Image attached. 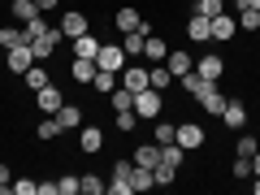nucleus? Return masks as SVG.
I'll use <instances>...</instances> for the list:
<instances>
[{"instance_id": "45", "label": "nucleus", "mask_w": 260, "mask_h": 195, "mask_svg": "<svg viewBox=\"0 0 260 195\" xmlns=\"http://www.w3.org/2000/svg\"><path fill=\"white\" fill-rule=\"evenodd\" d=\"M39 5V13H48V9H56V0H35Z\"/></svg>"}, {"instance_id": "32", "label": "nucleus", "mask_w": 260, "mask_h": 195, "mask_svg": "<svg viewBox=\"0 0 260 195\" xmlns=\"http://www.w3.org/2000/svg\"><path fill=\"white\" fill-rule=\"evenodd\" d=\"M239 26H243V30H260V9H247V5H239Z\"/></svg>"}, {"instance_id": "5", "label": "nucleus", "mask_w": 260, "mask_h": 195, "mask_svg": "<svg viewBox=\"0 0 260 195\" xmlns=\"http://www.w3.org/2000/svg\"><path fill=\"white\" fill-rule=\"evenodd\" d=\"M56 44H65V35H61V26H52L48 35H39V39H30V52H35V61H48V56L56 52Z\"/></svg>"}, {"instance_id": "28", "label": "nucleus", "mask_w": 260, "mask_h": 195, "mask_svg": "<svg viewBox=\"0 0 260 195\" xmlns=\"http://www.w3.org/2000/svg\"><path fill=\"white\" fill-rule=\"evenodd\" d=\"M48 83H52V78H48V70L35 61V65L26 70V87H30V91H39V87H48Z\"/></svg>"}, {"instance_id": "36", "label": "nucleus", "mask_w": 260, "mask_h": 195, "mask_svg": "<svg viewBox=\"0 0 260 195\" xmlns=\"http://www.w3.org/2000/svg\"><path fill=\"white\" fill-rule=\"evenodd\" d=\"M195 13H204V18H217V13H225V0H195Z\"/></svg>"}, {"instance_id": "29", "label": "nucleus", "mask_w": 260, "mask_h": 195, "mask_svg": "<svg viewBox=\"0 0 260 195\" xmlns=\"http://www.w3.org/2000/svg\"><path fill=\"white\" fill-rule=\"evenodd\" d=\"M91 87H95V91H113V87H117V74H113V70H100V65H95V78H91Z\"/></svg>"}, {"instance_id": "17", "label": "nucleus", "mask_w": 260, "mask_h": 195, "mask_svg": "<svg viewBox=\"0 0 260 195\" xmlns=\"http://www.w3.org/2000/svg\"><path fill=\"white\" fill-rule=\"evenodd\" d=\"M52 117L61 121V130H70V126H83V109H78V104H61V109H56Z\"/></svg>"}, {"instance_id": "6", "label": "nucleus", "mask_w": 260, "mask_h": 195, "mask_svg": "<svg viewBox=\"0 0 260 195\" xmlns=\"http://www.w3.org/2000/svg\"><path fill=\"white\" fill-rule=\"evenodd\" d=\"M5 65H9L13 74H26L30 65H35V52H30V44H18V48H9V52H5Z\"/></svg>"}, {"instance_id": "26", "label": "nucleus", "mask_w": 260, "mask_h": 195, "mask_svg": "<svg viewBox=\"0 0 260 195\" xmlns=\"http://www.w3.org/2000/svg\"><path fill=\"white\" fill-rule=\"evenodd\" d=\"M160 160V143H143V148H135V165H156Z\"/></svg>"}, {"instance_id": "9", "label": "nucleus", "mask_w": 260, "mask_h": 195, "mask_svg": "<svg viewBox=\"0 0 260 195\" xmlns=\"http://www.w3.org/2000/svg\"><path fill=\"white\" fill-rule=\"evenodd\" d=\"M195 70H200V78H208V83H217V78L225 74V61L217 52H208V56H200V65H195Z\"/></svg>"}, {"instance_id": "18", "label": "nucleus", "mask_w": 260, "mask_h": 195, "mask_svg": "<svg viewBox=\"0 0 260 195\" xmlns=\"http://www.w3.org/2000/svg\"><path fill=\"white\" fill-rule=\"evenodd\" d=\"M143 44H148V35H143V30H126V39H121V48H126V61L143 56Z\"/></svg>"}, {"instance_id": "41", "label": "nucleus", "mask_w": 260, "mask_h": 195, "mask_svg": "<svg viewBox=\"0 0 260 195\" xmlns=\"http://www.w3.org/2000/svg\"><path fill=\"white\" fill-rule=\"evenodd\" d=\"M83 191V178H61L56 182V195H78Z\"/></svg>"}, {"instance_id": "4", "label": "nucleus", "mask_w": 260, "mask_h": 195, "mask_svg": "<svg viewBox=\"0 0 260 195\" xmlns=\"http://www.w3.org/2000/svg\"><path fill=\"white\" fill-rule=\"evenodd\" d=\"M83 30H91V22H87L83 9H65V13H61V35H65V39H78Z\"/></svg>"}, {"instance_id": "43", "label": "nucleus", "mask_w": 260, "mask_h": 195, "mask_svg": "<svg viewBox=\"0 0 260 195\" xmlns=\"http://www.w3.org/2000/svg\"><path fill=\"white\" fill-rule=\"evenodd\" d=\"M234 178H251V156H234Z\"/></svg>"}, {"instance_id": "13", "label": "nucleus", "mask_w": 260, "mask_h": 195, "mask_svg": "<svg viewBox=\"0 0 260 195\" xmlns=\"http://www.w3.org/2000/svg\"><path fill=\"white\" fill-rule=\"evenodd\" d=\"M74 44V56H87V61H95V52H100V39L91 35V30H83L78 39H70Z\"/></svg>"}, {"instance_id": "14", "label": "nucleus", "mask_w": 260, "mask_h": 195, "mask_svg": "<svg viewBox=\"0 0 260 195\" xmlns=\"http://www.w3.org/2000/svg\"><path fill=\"white\" fill-rule=\"evenodd\" d=\"M113 26L126 35V30H139V26H143V18H139V9H117V13H113Z\"/></svg>"}, {"instance_id": "47", "label": "nucleus", "mask_w": 260, "mask_h": 195, "mask_svg": "<svg viewBox=\"0 0 260 195\" xmlns=\"http://www.w3.org/2000/svg\"><path fill=\"white\" fill-rule=\"evenodd\" d=\"M243 5H247V9H260V0H243Z\"/></svg>"}, {"instance_id": "24", "label": "nucleus", "mask_w": 260, "mask_h": 195, "mask_svg": "<svg viewBox=\"0 0 260 195\" xmlns=\"http://www.w3.org/2000/svg\"><path fill=\"white\" fill-rule=\"evenodd\" d=\"M130 186H135V191H148V186H156L152 169H148V165H135V169H130Z\"/></svg>"}, {"instance_id": "30", "label": "nucleus", "mask_w": 260, "mask_h": 195, "mask_svg": "<svg viewBox=\"0 0 260 195\" xmlns=\"http://www.w3.org/2000/svg\"><path fill=\"white\" fill-rule=\"evenodd\" d=\"M152 178H156V186H169V182L178 178V169L165 165V160H156V165H152Z\"/></svg>"}, {"instance_id": "21", "label": "nucleus", "mask_w": 260, "mask_h": 195, "mask_svg": "<svg viewBox=\"0 0 260 195\" xmlns=\"http://www.w3.org/2000/svg\"><path fill=\"white\" fill-rule=\"evenodd\" d=\"M78 148L95 156V152L104 148V130H100V126H87V130H83V139H78Z\"/></svg>"}, {"instance_id": "35", "label": "nucleus", "mask_w": 260, "mask_h": 195, "mask_svg": "<svg viewBox=\"0 0 260 195\" xmlns=\"http://www.w3.org/2000/svg\"><path fill=\"white\" fill-rule=\"evenodd\" d=\"M35 135H39V139H56V135H61V121H56V117H44V121H39V126H35Z\"/></svg>"}, {"instance_id": "34", "label": "nucleus", "mask_w": 260, "mask_h": 195, "mask_svg": "<svg viewBox=\"0 0 260 195\" xmlns=\"http://www.w3.org/2000/svg\"><path fill=\"white\" fill-rule=\"evenodd\" d=\"M182 87H186L191 95H200V91L208 87V78H200V70H186V74H182Z\"/></svg>"}, {"instance_id": "39", "label": "nucleus", "mask_w": 260, "mask_h": 195, "mask_svg": "<svg viewBox=\"0 0 260 195\" xmlns=\"http://www.w3.org/2000/svg\"><path fill=\"white\" fill-rule=\"evenodd\" d=\"M104 191H109V182H104V178H95V174L83 178V195H104Z\"/></svg>"}, {"instance_id": "10", "label": "nucleus", "mask_w": 260, "mask_h": 195, "mask_svg": "<svg viewBox=\"0 0 260 195\" xmlns=\"http://www.w3.org/2000/svg\"><path fill=\"white\" fill-rule=\"evenodd\" d=\"M35 104H39V109H44V113H56V109H61V87H52V83H48V87H39V91H35Z\"/></svg>"}, {"instance_id": "8", "label": "nucleus", "mask_w": 260, "mask_h": 195, "mask_svg": "<svg viewBox=\"0 0 260 195\" xmlns=\"http://www.w3.org/2000/svg\"><path fill=\"white\" fill-rule=\"evenodd\" d=\"M186 35H191L195 44H213V18H204V13H195V18L186 22Z\"/></svg>"}, {"instance_id": "7", "label": "nucleus", "mask_w": 260, "mask_h": 195, "mask_svg": "<svg viewBox=\"0 0 260 195\" xmlns=\"http://www.w3.org/2000/svg\"><path fill=\"white\" fill-rule=\"evenodd\" d=\"M174 143H182L186 152L200 148V143H204V126H200V121H182V126H178V135H174Z\"/></svg>"}, {"instance_id": "33", "label": "nucleus", "mask_w": 260, "mask_h": 195, "mask_svg": "<svg viewBox=\"0 0 260 195\" xmlns=\"http://www.w3.org/2000/svg\"><path fill=\"white\" fill-rule=\"evenodd\" d=\"M9 9H13V18H18V22H26V18H35V13H39V5H35V0H13Z\"/></svg>"}, {"instance_id": "46", "label": "nucleus", "mask_w": 260, "mask_h": 195, "mask_svg": "<svg viewBox=\"0 0 260 195\" xmlns=\"http://www.w3.org/2000/svg\"><path fill=\"white\" fill-rule=\"evenodd\" d=\"M251 178H260V152L251 156Z\"/></svg>"}, {"instance_id": "22", "label": "nucleus", "mask_w": 260, "mask_h": 195, "mask_svg": "<svg viewBox=\"0 0 260 195\" xmlns=\"http://www.w3.org/2000/svg\"><path fill=\"white\" fill-rule=\"evenodd\" d=\"M143 56H148L152 65H156V61H165V56H169V44H165L160 35H148V44H143Z\"/></svg>"}, {"instance_id": "2", "label": "nucleus", "mask_w": 260, "mask_h": 195, "mask_svg": "<svg viewBox=\"0 0 260 195\" xmlns=\"http://www.w3.org/2000/svg\"><path fill=\"white\" fill-rule=\"evenodd\" d=\"M95 65H100V70H113V74H121V65H126V48H121V44H100Z\"/></svg>"}, {"instance_id": "19", "label": "nucleus", "mask_w": 260, "mask_h": 195, "mask_svg": "<svg viewBox=\"0 0 260 195\" xmlns=\"http://www.w3.org/2000/svg\"><path fill=\"white\" fill-rule=\"evenodd\" d=\"M70 74H74V83H91V78H95V61L74 56V61H70Z\"/></svg>"}, {"instance_id": "23", "label": "nucleus", "mask_w": 260, "mask_h": 195, "mask_svg": "<svg viewBox=\"0 0 260 195\" xmlns=\"http://www.w3.org/2000/svg\"><path fill=\"white\" fill-rule=\"evenodd\" d=\"M18 44H30L26 30H22V26H0V48H5V52H9V48H18Z\"/></svg>"}, {"instance_id": "15", "label": "nucleus", "mask_w": 260, "mask_h": 195, "mask_svg": "<svg viewBox=\"0 0 260 195\" xmlns=\"http://www.w3.org/2000/svg\"><path fill=\"white\" fill-rule=\"evenodd\" d=\"M165 65H169V74H174V78H182L186 70H195L191 52H182V48H178V52H169V56H165Z\"/></svg>"}, {"instance_id": "25", "label": "nucleus", "mask_w": 260, "mask_h": 195, "mask_svg": "<svg viewBox=\"0 0 260 195\" xmlns=\"http://www.w3.org/2000/svg\"><path fill=\"white\" fill-rule=\"evenodd\" d=\"M109 100H113V113H121V109H135V91H126L121 83L109 91Z\"/></svg>"}, {"instance_id": "40", "label": "nucleus", "mask_w": 260, "mask_h": 195, "mask_svg": "<svg viewBox=\"0 0 260 195\" xmlns=\"http://www.w3.org/2000/svg\"><path fill=\"white\" fill-rule=\"evenodd\" d=\"M135 126H139V113H135V109H121L117 113V130H126V135H130Z\"/></svg>"}, {"instance_id": "3", "label": "nucleus", "mask_w": 260, "mask_h": 195, "mask_svg": "<svg viewBox=\"0 0 260 195\" xmlns=\"http://www.w3.org/2000/svg\"><path fill=\"white\" fill-rule=\"evenodd\" d=\"M117 83L126 87V91H135V95H139V91H148V70H143V65H135V61H130V65H121Z\"/></svg>"}, {"instance_id": "37", "label": "nucleus", "mask_w": 260, "mask_h": 195, "mask_svg": "<svg viewBox=\"0 0 260 195\" xmlns=\"http://www.w3.org/2000/svg\"><path fill=\"white\" fill-rule=\"evenodd\" d=\"M260 152V143H256V135H243L239 143H234V156H256Z\"/></svg>"}, {"instance_id": "16", "label": "nucleus", "mask_w": 260, "mask_h": 195, "mask_svg": "<svg viewBox=\"0 0 260 195\" xmlns=\"http://www.w3.org/2000/svg\"><path fill=\"white\" fill-rule=\"evenodd\" d=\"M225 39H234V18L230 13H217L213 18V44H225Z\"/></svg>"}, {"instance_id": "38", "label": "nucleus", "mask_w": 260, "mask_h": 195, "mask_svg": "<svg viewBox=\"0 0 260 195\" xmlns=\"http://www.w3.org/2000/svg\"><path fill=\"white\" fill-rule=\"evenodd\" d=\"M174 135H178V126H174V121L156 117V143H174Z\"/></svg>"}, {"instance_id": "27", "label": "nucleus", "mask_w": 260, "mask_h": 195, "mask_svg": "<svg viewBox=\"0 0 260 195\" xmlns=\"http://www.w3.org/2000/svg\"><path fill=\"white\" fill-rule=\"evenodd\" d=\"M160 160H165V165H182V160H186V148H182V143H160Z\"/></svg>"}, {"instance_id": "1", "label": "nucleus", "mask_w": 260, "mask_h": 195, "mask_svg": "<svg viewBox=\"0 0 260 195\" xmlns=\"http://www.w3.org/2000/svg\"><path fill=\"white\" fill-rule=\"evenodd\" d=\"M160 95H165V91H156V87L139 91V95H135V113H139V117H148V121H156L160 109H165V100H160Z\"/></svg>"}, {"instance_id": "42", "label": "nucleus", "mask_w": 260, "mask_h": 195, "mask_svg": "<svg viewBox=\"0 0 260 195\" xmlns=\"http://www.w3.org/2000/svg\"><path fill=\"white\" fill-rule=\"evenodd\" d=\"M9 191H13V195H35V191H39V182L22 178V182H9Z\"/></svg>"}, {"instance_id": "31", "label": "nucleus", "mask_w": 260, "mask_h": 195, "mask_svg": "<svg viewBox=\"0 0 260 195\" xmlns=\"http://www.w3.org/2000/svg\"><path fill=\"white\" fill-rule=\"evenodd\" d=\"M22 30H26V39H39V35H48L52 26L44 22V13H35V18H26V26H22Z\"/></svg>"}, {"instance_id": "49", "label": "nucleus", "mask_w": 260, "mask_h": 195, "mask_svg": "<svg viewBox=\"0 0 260 195\" xmlns=\"http://www.w3.org/2000/svg\"><path fill=\"white\" fill-rule=\"evenodd\" d=\"M234 5H243V0H234Z\"/></svg>"}, {"instance_id": "11", "label": "nucleus", "mask_w": 260, "mask_h": 195, "mask_svg": "<svg viewBox=\"0 0 260 195\" xmlns=\"http://www.w3.org/2000/svg\"><path fill=\"white\" fill-rule=\"evenodd\" d=\"M195 100L204 104V113H217V117H221V109H225V95H221V91H217V83H208V87H204V91L195 95Z\"/></svg>"}, {"instance_id": "44", "label": "nucleus", "mask_w": 260, "mask_h": 195, "mask_svg": "<svg viewBox=\"0 0 260 195\" xmlns=\"http://www.w3.org/2000/svg\"><path fill=\"white\" fill-rule=\"evenodd\" d=\"M0 191H9V165H0Z\"/></svg>"}, {"instance_id": "48", "label": "nucleus", "mask_w": 260, "mask_h": 195, "mask_svg": "<svg viewBox=\"0 0 260 195\" xmlns=\"http://www.w3.org/2000/svg\"><path fill=\"white\" fill-rule=\"evenodd\" d=\"M251 191H256V195H260V178H256V182H251Z\"/></svg>"}, {"instance_id": "12", "label": "nucleus", "mask_w": 260, "mask_h": 195, "mask_svg": "<svg viewBox=\"0 0 260 195\" xmlns=\"http://www.w3.org/2000/svg\"><path fill=\"white\" fill-rule=\"evenodd\" d=\"M221 121L230 130H243V121H247V109H243V100H225V109H221Z\"/></svg>"}, {"instance_id": "20", "label": "nucleus", "mask_w": 260, "mask_h": 195, "mask_svg": "<svg viewBox=\"0 0 260 195\" xmlns=\"http://www.w3.org/2000/svg\"><path fill=\"white\" fill-rule=\"evenodd\" d=\"M169 83H174V74H169V65H165V61H156V65L148 70V87H156V91H165Z\"/></svg>"}]
</instances>
